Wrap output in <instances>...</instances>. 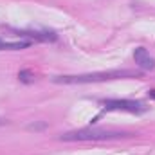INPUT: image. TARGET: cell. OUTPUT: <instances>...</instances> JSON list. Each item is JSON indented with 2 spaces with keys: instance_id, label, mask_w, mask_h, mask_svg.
Masks as SVG:
<instances>
[{
  "instance_id": "3",
  "label": "cell",
  "mask_w": 155,
  "mask_h": 155,
  "mask_svg": "<svg viewBox=\"0 0 155 155\" xmlns=\"http://www.w3.org/2000/svg\"><path fill=\"white\" fill-rule=\"evenodd\" d=\"M105 110H123V112H132V114H141L146 112V107L141 101H130V99H108L103 103Z\"/></svg>"
},
{
  "instance_id": "5",
  "label": "cell",
  "mask_w": 155,
  "mask_h": 155,
  "mask_svg": "<svg viewBox=\"0 0 155 155\" xmlns=\"http://www.w3.org/2000/svg\"><path fill=\"white\" fill-rule=\"evenodd\" d=\"M31 41L29 40H20V41H4L0 38V51H18V49H25L29 47Z\"/></svg>"
},
{
  "instance_id": "1",
  "label": "cell",
  "mask_w": 155,
  "mask_h": 155,
  "mask_svg": "<svg viewBox=\"0 0 155 155\" xmlns=\"http://www.w3.org/2000/svg\"><path fill=\"white\" fill-rule=\"evenodd\" d=\"M128 132L121 130H105V128H81L67 132L61 135V141H110L119 137H128Z\"/></svg>"
},
{
  "instance_id": "4",
  "label": "cell",
  "mask_w": 155,
  "mask_h": 155,
  "mask_svg": "<svg viewBox=\"0 0 155 155\" xmlns=\"http://www.w3.org/2000/svg\"><path fill=\"white\" fill-rule=\"evenodd\" d=\"M134 60H135V63H137L141 69H144V71H153L155 69V58L144 49V47H137V49L134 51Z\"/></svg>"
},
{
  "instance_id": "2",
  "label": "cell",
  "mask_w": 155,
  "mask_h": 155,
  "mask_svg": "<svg viewBox=\"0 0 155 155\" xmlns=\"http://www.w3.org/2000/svg\"><path fill=\"white\" fill-rule=\"evenodd\" d=\"M139 76V72L134 71H108V72H96V74H79V76H56L54 83H63V85H81V83H97V81H107V79H117V78H132Z\"/></svg>"
},
{
  "instance_id": "6",
  "label": "cell",
  "mask_w": 155,
  "mask_h": 155,
  "mask_svg": "<svg viewBox=\"0 0 155 155\" xmlns=\"http://www.w3.org/2000/svg\"><path fill=\"white\" fill-rule=\"evenodd\" d=\"M18 78H20L22 81H25V83H31V81H33V74H31L29 71H20V72H18Z\"/></svg>"
},
{
  "instance_id": "7",
  "label": "cell",
  "mask_w": 155,
  "mask_h": 155,
  "mask_svg": "<svg viewBox=\"0 0 155 155\" xmlns=\"http://www.w3.org/2000/svg\"><path fill=\"white\" fill-rule=\"evenodd\" d=\"M4 123H5V121H4V119H0V126H2V124H4Z\"/></svg>"
}]
</instances>
